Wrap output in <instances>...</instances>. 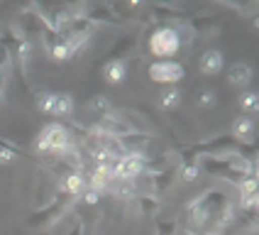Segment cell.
Masks as SVG:
<instances>
[{
  "instance_id": "obj_23",
  "label": "cell",
  "mask_w": 259,
  "mask_h": 235,
  "mask_svg": "<svg viewBox=\"0 0 259 235\" xmlns=\"http://www.w3.org/2000/svg\"><path fill=\"white\" fill-rule=\"evenodd\" d=\"M198 105L201 108H213L215 105V91L213 88H201L198 91Z\"/></svg>"
},
{
  "instance_id": "obj_8",
  "label": "cell",
  "mask_w": 259,
  "mask_h": 235,
  "mask_svg": "<svg viewBox=\"0 0 259 235\" xmlns=\"http://www.w3.org/2000/svg\"><path fill=\"white\" fill-rule=\"evenodd\" d=\"M17 32L27 40L29 44H32V40H42V32H44V22L42 17H39V13L29 5V8H25L22 10V15H20V20H17Z\"/></svg>"
},
{
  "instance_id": "obj_10",
  "label": "cell",
  "mask_w": 259,
  "mask_h": 235,
  "mask_svg": "<svg viewBox=\"0 0 259 235\" xmlns=\"http://www.w3.org/2000/svg\"><path fill=\"white\" fill-rule=\"evenodd\" d=\"M230 135L240 142V145H249V142L254 140V120H252L249 115H240L237 120H235Z\"/></svg>"
},
{
  "instance_id": "obj_9",
  "label": "cell",
  "mask_w": 259,
  "mask_h": 235,
  "mask_svg": "<svg viewBox=\"0 0 259 235\" xmlns=\"http://www.w3.org/2000/svg\"><path fill=\"white\" fill-rule=\"evenodd\" d=\"M223 64H225V59H223V52L220 49H205L198 59V66H201V73L205 76H215V73L223 71Z\"/></svg>"
},
{
  "instance_id": "obj_25",
  "label": "cell",
  "mask_w": 259,
  "mask_h": 235,
  "mask_svg": "<svg viewBox=\"0 0 259 235\" xmlns=\"http://www.w3.org/2000/svg\"><path fill=\"white\" fill-rule=\"evenodd\" d=\"M83 233H86V230H83V220L76 218V220H73V228L66 235H83Z\"/></svg>"
},
{
  "instance_id": "obj_15",
  "label": "cell",
  "mask_w": 259,
  "mask_h": 235,
  "mask_svg": "<svg viewBox=\"0 0 259 235\" xmlns=\"http://www.w3.org/2000/svg\"><path fill=\"white\" fill-rule=\"evenodd\" d=\"M137 204H140L142 216H157L161 201H159V196H154V193H140L137 196Z\"/></svg>"
},
{
  "instance_id": "obj_4",
  "label": "cell",
  "mask_w": 259,
  "mask_h": 235,
  "mask_svg": "<svg viewBox=\"0 0 259 235\" xmlns=\"http://www.w3.org/2000/svg\"><path fill=\"white\" fill-rule=\"evenodd\" d=\"M0 44L8 49L13 66L17 69L20 79H22V84H25V66H27L29 47H32V44L17 32V27H10V25H5V27L0 29Z\"/></svg>"
},
{
  "instance_id": "obj_17",
  "label": "cell",
  "mask_w": 259,
  "mask_h": 235,
  "mask_svg": "<svg viewBox=\"0 0 259 235\" xmlns=\"http://www.w3.org/2000/svg\"><path fill=\"white\" fill-rule=\"evenodd\" d=\"M159 103H161V108L171 110V108H176V105L181 103V91L176 86H166L161 91V96H159Z\"/></svg>"
},
{
  "instance_id": "obj_21",
  "label": "cell",
  "mask_w": 259,
  "mask_h": 235,
  "mask_svg": "<svg viewBox=\"0 0 259 235\" xmlns=\"http://www.w3.org/2000/svg\"><path fill=\"white\" fill-rule=\"evenodd\" d=\"M22 154H25L22 149H17V147L8 145V142H3V140H0V164H3V162L15 160V157H22Z\"/></svg>"
},
{
  "instance_id": "obj_13",
  "label": "cell",
  "mask_w": 259,
  "mask_h": 235,
  "mask_svg": "<svg viewBox=\"0 0 259 235\" xmlns=\"http://www.w3.org/2000/svg\"><path fill=\"white\" fill-rule=\"evenodd\" d=\"M88 113H91V123H96V120H101V118H105V115H110L113 113V105H110V101L105 98V96H96V98H91L88 101Z\"/></svg>"
},
{
  "instance_id": "obj_6",
  "label": "cell",
  "mask_w": 259,
  "mask_h": 235,
  "mask_svg": "<svg viewBox=\"0 0 259 235\" xmlns=\"http://www.w3.org/2000/svg\"><path fill=\"white\" fill-rule=\"evenodd\" d=\"M184 64H179V61H174V59H157V61H152L149 66H147V76H149V81H154V84H161V86H176L181 79H184Z\"/></svg>"
},
{
  "instance_id": "obj_16",
  "label": "cell",
  "mask_w": 259,
  "mask_h": 235,
  "mask_svg": "<svg viewBox=\"0 0 259 235\" xmlns=\"http://www.w3.org/2000/svg\"><path fill=\"white\" fill-rule=\"evenodd\" d=\"M135 42H137V40H135L132 34H125V37H122V40H120V42H117L115 47L110 49V54H108V61H122V54H127L130 49L135 47Z\"/></svg>"
},
{
  "instance_id": "obj_19",
  "label": "cell",
  "mask_w": 259,
  "mask_h": 235,
  "mask_svg": "<svg viewBox=\"0 0 259 235\" xmlns=\"http://www.w3.org/2000/svg\"><path fill=\"white\" fill-rule=\"evenodd\" d=\"M188 25H191L193 32H198V34H210V32L218 29V20H213V17H196V20H191Z\"/></svg>"
},
{
  "instance_id": "obj_14",
  "label": "cell",
  "mask_w": 259,
  "mask_h": 235,
  "mask_svg": "<svg viewBox=\"0 0 259 235\" xmlns=\"http://www.w3.org/2000/svg\"><path fill=\"white\" fill-rule=\"evenodd\" d=\"M10 69H13L10 54H8V49L0 44V105H3V96H5V86H8V76H10Z\"/></svg>"
},
{
  "instance_id": "obj_12",
  "label": "cell",
  "mask_w": 259,
  "mask_h": 235,
  "mask_svg": "<svg viewBox=\"0 0 259 235\" xmlns=\"http://www.w3.org/2000/svg\"><path fill=\"white\" fill-rule=\"evenodd\" d=\"M228 79H230V84H235V86H247L252 81V66L245 64V61H237V64L230 66Z\"/></svg>"
},
{
  "instance_id": "obj_3",
  "label": "cell",
  "mask_w": 259,
  "mask_h": 235,
  "mask_svg": "<svg viewBox=\"0 0 259 235\" xmlns=\"http://www.w3.org/2000/svg\"><path fill=\"white\" fill-rule=\"evenodd\" d=\"M71 149H76L73 137L66 125L61 123H49L47 128H42V132L37 135V152L47 154V157H64Z\"/></svg>"
},
{
  "instance_id": "obj_2",
  "label": "cell",
  "mask_w": 259,
  "mask_h": 235,
  "mask_svg": "<svg viewBox=\"0 0 259 235\" xmlns=\"http://www.w3.org/2000/svg\"><path fill=\"white\" fill-rule=\"evenodd\" d=\"M76 199H71L69 193H64V191L59 189L54 196H52V201H47L44 206H39L37 211H32L27 218V225L32 230H47V228H52V225H57L61 216H66V211L73 206Z\"/></svg>"
},
{
  "instance_id": "obj_22",
  "label": "cell",
  "mask_w": 259,
  "mask_h": 235,
  "mask_svg": "<svg viewBox=\"0 0 259 235\" xmlns=\"http://www.w3.org/2000/svg\"><path fill=\"white\" fill-rule=\"evenodd\" d=\"M179 230V220H157V235H176Z\"/></svg>"
},
{
  "instance_id": "obj_5",
  "label": "cell",
  "mask_w": 259,
  "mask_h": 235,
  "mask_svg": "<svg viewBox=\"0 0 259 235\" xmlns=\"http://www.w3.org/2000/svg\"><path fill=\"white\" fill-rule=\"evenodd\" d=\"M149 54L157 59H169L174 57L179 49H181V32L174 27V25H161L149 34Z\"/></svg>"
},
{
  "instance_id": "obj_24",
  "label": "cell",
  "mask_w": 259,
  "mask_h": 235,
  "mask_svg": "<svg viewBox=\"0 0 259 235\" xmlns=\"http://www.w3.org/2000/svg\"><path fill=\"white\" fill-rule=\"evenodd\" d=\"M98 199H101V193L98 191H93V189H86L83 193H81V201L86 206H96L98 204Z\"/></svg>"
},
{
  "instance_id": "obj_20",
  "label": "cell",
  "mask_w": 259,
  "mask_h": 235,
  "mask_svg": "<svg viewBox=\"0 0 259 235\" xmlns=\"http://www.w3.org/2000/svg\"><path fill=\"white\" fill-rule=\"evenodd\" d=\"M240 108L247 113H259V96L254 91H245L242 96H240Z\"/></svg>"
},
{
  "instance_id": "obj_7",
  "label": "cell",
  "mask_w": 259,
  "mask_h": 235,
  "mask_svg": "<svg viewBox=\"0 0 259 235\" xmlns=\"http://www.w3.org/2000/svg\"><path fill=\"white\" fill-rule=\"evenodd\" d=\"M37 108L54 118H66L73 113V96L61 91H44L37 96Z\"/></svg>"
},
{
  "instance_id": "obj_11",
  "label": "cell",
  "mask_w": 259,
  "mask_h": 235,
  "mask_svg": "<svg viewBox=\"0 0 259 235\" xmlns=\"http://www.w3.org/2000/svg\"><path fill=\"white\" fill-rule=\"evenodd\" d=\"M125 73H127V64L125 61H105L103 64V79L108 81V84H122V79H125Z\"/></svg>"
},
{
  "instance_id": "obj_1",
  "label": "cell",
  "mask_w": 259,
  "mask_h": 235,
  "mask_svg": "<svg viewBox=\"0 0 259 235\" xmlns=\"http://www.w3.org/2000/svg\"><path fill=\"white\" fill-rule=\"evenodd\" d=\"M235 218V201L225 186H208L184 208V235H223Z\"/></svg>"
},
{
  "instance_id": "obj_18",
  "label": "cell",
  "mask_w": 259,
  "mask_h": 235,
  "mask_svg": "<svg viewBox=\"0 0 259 235\" xmlns=\"http://www.w3.org/2000/svg\"><path fill=\"white\" fill-rule=\"evenodd\" d=\"M235 218L240 220L247 230H254V228H259V208L257 206L242 208V213H240V216H235Z\"/></svg>"
}]
</instances>
